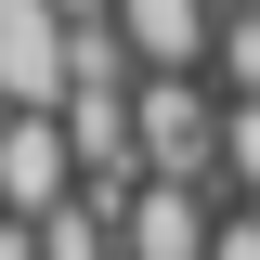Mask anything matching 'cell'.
<instances>
[{
    "label": "cell",
    "mask_w": 260,
    "mask_h": 260,
    "mask_svg": "<svg viewBox=\"0 0 260 260\" xmlns=\"http://www.w3.org/2000/svg\"><path fill=\"white\" fill-rule=\"evenodd\" d=\"M78 143H65V117H13L0 130V208L13 221H52V208H78Z\"/></svg>",
    "instance_id": "obj_1"
},
{
    "label": "cell",
    "mask_w": 260,
    "mask_h": 260,
    "mask_svg": "<svg viewBox=\"0 0 260 260\" xmlns=\"http://www.w3.org/2000/svg\"><path fill=\"white\" fill-rule=\"evenodd\" d=\"M117 39L143 78H208L221 52V0H117Z\"/></svg>",
    "instance_id": "obj_2"
},
{
    "label": "cell",
    "mask_w": 260,
    "mask_h": 260,
    "mask_svg": "<svg viewBox=\"0 0 260 260\" xmlns=\"http://www.w3.org/2000/svg\"><path fill=\"white\" fill-rule=\"evenodd\" d=\"M117 247L130 260H208L221 247V195H195V182H143L117 208Z\"/></svg>",
    "instance_id": "obj_3"
},
{
    "label": "cell",
    "mask_w": 260,
    "mask_h": 260,
    "mask_svg": "<svg viewBox=\"0 0 260 260\" xmlns=\"http://www.w3.org/2000/svg\"><path fill=\"white\" fill-rule=\"evenodd\" d=\"M39 260H130V247H117V208H91V195L52 208V221H39Z\"/></svg>",
    "instance_id": "obj_4"
},
{
    "label": "cell",
    "mask_w": 260,
    "mask_h": 260,
    "mask_svg": "<svg viewBox=\"0 0 260 260\" xmlns=\"http://www.w3.org/2000/svg\"><path fill=\"white\" fill-rule=\"evenodd\" d=\"M221 104H260V13H221V52H208Z\"/></svg>",
    "instance_id": "obj_5"
},
{
    "label": "cell",
    "mask_w": 260,
    "mask_h": 260,
    "mask_svg": "<svg viewBox=\"0 0 260 260\" xmlns=\"http://www.w3.org/2000/svg\"><path fill=\"white\" fill-rule=\"evenodd\" d=\"M221 195H234V208H260V104H234V117H221Z\"/></svg>",
    "instance_id": "obj_6"
},
{
    "label": "cell",
    "mask_w": 260,
    "mask_h": 260,
    "mask_svg": "<svg viewBox=\"0 0 260 260\" xmlns=\"http://www.w3.org/2000/svg\"><path fill=\"white\" fill-rule=\"evenodd\" d=\"M208 260H260V208H221V247Z\"/></svg>",
    "instance_id": "obj_7"
},
{
    "label": "cell",
    "mask_w": 260,
    "mask_h": 260,
    "mask_svg": "<svg viewBox=\"0 0 260 260\" xmlns=\"http://www.w3.org/2000/svg\"><path fill=\"white\" fill-rule=\"evenodd\" d=\"M52 13H65V26H117V0H52Z\"/></svg>",
    "instance_id": "obj_8"
},
{
    "label": "cell",
    "mask_w": 260,
    "mask_h": 260,
    "mask_svg": "<svg viewBox=\"0 0 260 260\" xmlns=\"http://www.w3.org/2000/svg\"><path fill=\"white\" fill-rule=\"evenodd\" d=\"M221 13H260V0H221Z\"/></svg>",
    "instance_id": "obj_9"
}]
</instances>
